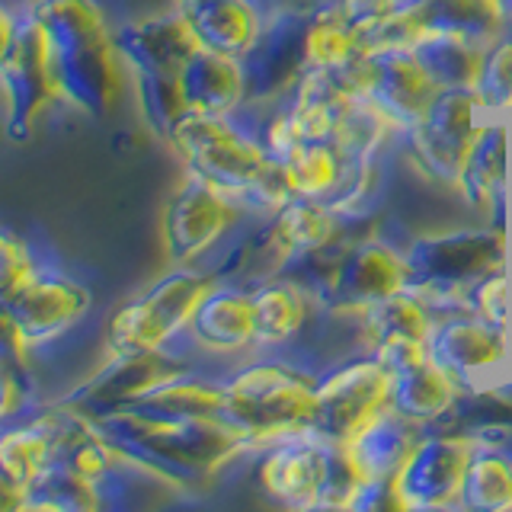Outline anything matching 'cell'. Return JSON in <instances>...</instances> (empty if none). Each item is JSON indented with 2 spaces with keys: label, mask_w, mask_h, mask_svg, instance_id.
Returning a JSON list of instances; mask_svg holds the SVG:
<instances>
[{
  "label": "cell",
  "mask_w": 512,
  "mask_h": 512,
  "mask_svg": "<svg viewBox=\"0 0 512 512\" xmlns=\"http://www.w3.org/2000/svg\"><path fill=\"white\" fill-rule=\"evenodd\" d=\"M237 218L240 208L231 196L199 176H186V183L170 196L160 221L167 260L173 266H196L218 247V240L234 228Z\"/></svg>",
  "instance_id": "cell-11"
},
{
  "label": "cell",
  "mask_w": 512,
  "mask_h": 512,
  "mask_svg": "<svg viewBox=\"0 0 512 512\" xmlns=\"http://www.w3.org/2000/svg\"><path fill=\"white\" fill-rule=\"evenodd\" d=\"M180 96L186 112L231 116L247 100L244 61L199 45L180 71Z\"/></svg>",
  "instance_id": "cell-21"
},
{
  "label": "cell",
  "mask_w": 512,
  "mask_h": 512,
  "mask_svg": "<svg viewBox=\"0 0 512 512\" xmlns=\"http://www.w3.org/2000/svg\"><path fill=\"white\" fill-rule=\"evenodd\" d=\"M391 128H394V122L384 116L375 103H368L365 96H359V100H352L340 116H336L330 144L340 151L343 160L346 157L365 160L384 141V135H388Z\"/></svg>",
  "instance_id": "cell-34"
},
{
  "label": "cell",
  "mask_w": 512,
  "mask_h": 512,
  "mask_svg": "<svg viewBox=\"0 0 512 512\" xmlns=\"http://www.w3.org/2000/svg\"><path fill=\"white\" fill-rule=\"evenodd\" d=\"M128 407L167 416H224V381H212L189 372V368H180V372L154 384L148 394Z\"/></svg>",
  "instance_id": "cell-28"
},
{
  "label": "cell",
  "mask_w": 512,
  "mask_h": 512,
  "mask_svg": "<svg viewBox=\"0 0 512 512\" xmlns=\"http://www.w3.org/2000/svg\"><path fill=\"white\" fill-rule=\"evenodd\" d=\"M58 445V404L0 423V512L23 509L26 493L52 464Z\"/></svg>",
  "instance_id": "cell-14"
},
{
  "label": "cell",
  "mask_w": 512,
  "mask_h": 512,
  "mask_svg": "<svg viewBox=\"0 0 512 512\" xmlns=\"http://www.w3.org/2000/svg\"><path fill=\"white\" fill-rule=\"evenodd\" d=\"M58 106L48 74L45 39L36 13H29L16 32L10 52L0 64V119H4V138L23 141L36 128V122L48 109Z\"/></svg>",
  "instance_id": "cell-9"
},
{
  "label": "cell",
  "mask_w": 512,
  "mask_h": 512,
  "mask_svg": "<svg viewBox=\"0 0 512 512\" xmlns=\"http://www.w3.org/2000/svg\"><path fill=\"white\" fill-rule=\"evenodd\" d=\"M362 317H365L362 330L368 333L372 346L381 343V340H388V336H410V340H426L429 343L432 320L426 314L423 298H416L410 288L378 301L375 308H368Z\"/></svg>",
  "instance_id": "cell-33"
},
{
  "label": "cell",
  "mask_w": 512,
  "mask_h": 512,
  "mask_svg": "<svg viewBox=\"0 0 512 512\" xmlns=\"http://www.w3.org/2000/svg\"><path fill=\"white\" fill-rule=\"evenodd\" d=\"M346 20L356 26V32L365 39L378 23H384L388 16L400 7V0H336Z\"/></svg>",
  "instance_id": "cell-39"
},
{
  "label": "cell",
  "mask_w": 512,
  "mask_h": 512,
  "mask_svg": "<svg viewBox=\"0 0 512 512\" xmlns=\"http://www.w3.org/2000/svg\"><path fill=\"white\" fill-rule=\"evenodd\" d=\"M509 167V128L506 122L493 119L480 125V132L471 144V154L455 176L461 196L477 208H493L506 186Z\"/></svg>",
  "instance_id": "cell-25"
},
{
  "label": "cell",
  "mask_w": 512,
  "mask_h": 512,
  "mask_svg": "<svg viewBox=\"0 0 512 512\" xmlns=\"http://www.w3.org/2000/svg\"><path fill=\"white\" fill-rule=\"evenodd\" d=\"M16 359H4L0 356V423L13 420V416L26 413L29 407V394L23 391V381L13 372Z\"/></svg>",
  "instance_id": "cell-40"
},
{
  "label": "cell",
  "mask_w": 512,
  "mask_h": 512,
  "mask_svg": "<svg viewBox=\"0 0 512 512\" xmlns=\"http://www.w3.org/2000/svg\"><path fill=\"white\" fill-rule=\"evenodd\" d=\"M429 356L458 384L493 372L506 359V330L490 327L480 317H455L432 327Z\"/></svg>",
  "instance_id": "cell-20"
},
{
  "label": "cell",
  "mask_w": 512,
  "mask_h": 512,
  "mask_svg": "<svg viewBox=\"0 0 512 512\" xmlns=\"http://www.w3.org/2000/svg\"><path fill=\"white\" fill-rule=\"evenodd\" d=\"M45 256V247L32 244L26 234L0 224V314L16 298V292L32 279V272L39 269Z\"/></svg>",
  "instance_id": "cell-36"
},
{
  "label": "cell",
  "mask_w": 512,
  "mask_h": 512,
  "mask_svg": "<svg viewBox=\"0 0 512 512\" xmlns=\"http://www.w3.org/2000/svg\"><path fill=\"white\" fill-rule=\"evenodd\" d=\"M42 26L58 106L106 116L119 103L125 68L100 0H32Z\"/></svg>",
  "instance_id": "cell-2"
},
{
  "label": "cell",
  "mask_w": 512,
  "mask_h": 512,
  "mask_svg": "<svg viewBox=\"0 0 512 512\" xmlns=\"http://www.w3.org/2000/svg\"><path fill=\"white\" fill-rule=\"evenodd\" d=\"M503 263L506 234L500 228L420 237L407 250L410 285L432 295L464 292V298H468L471 285L484 279L487 272L500 269Z\"/></svg>",
  "instance_id": "cell-8"
},
{
  "label": "cell",
  "mask_w": 512,
  "mask_h": 512,
  "mask_svg": "<svg viewBox=\"0 0 512 512\" xmlns=\"http://www.w3.org/2000/svg\"><path fill=\"white\" fill-rule=\"evenodd\" d=\"M336 218H340V212H336L333 205L298 196L288 202L282 212H276L266 247L276 253L279 260H304V256H314L336 237Z\"/></svg>",
  "instance_id": "cell-23"
},
{
  "label": "cell",
  "mask_w": 512,
  "mask_h": 512,
  "mask_svg": "<svg viewBox=\"0 0 512 512\" xmlns=\"http://www.w3.org/2000/svg\"><path fill=\"white\" fill-rule=\"evenodd\" d=\"M458 394V381L445 368L426 356L391 375V407L416 423H429L442 416Z\"/></svg>",
  "instance_id": "cell-27"
},
{
  "label": "cell",
  "mask_w": 512,
  "mask_h": 512,
  "mask_svg": "<svg viewBox=\"0 0 512 512\" xmlns=\"http://www.w3.org/2000/svg\"><path fill=\"white\" fill-rule=\"evenodd\" d=\"M330 442L317 439L314 432H298L266 445V455L256 468L260 487L282 506L314 509L324 506L330 480Z\"/></svg>",
  "instance_id": "cell-15"
},
{
  "label": "cell",
  "mask_w": 512,
  "mask_h": 512,
  "mask_svg": "<svg viewBox=\"0 0 512 512\" xmlns=\"http://www.w3.org/2000/svg\"><path fill=\"white\" fill-rule=\"evenodd\" d=\"M359 48H362V36L343 16L336 0L308 13V26H304V55H308V68L340 64L356 55Z\"/></svg>",
  "instance_id": "cell-31"
},
{
  "label": "cell",
  "mask_w": 512,
  "mask_h": 512,
  "mask_svg": "<svg viewBox=\"0 0 512 512\" xmlns=\"http://www.w3.org/2000/svg\"><path fill=\"white\" fill-rule=\"evenodd\" d=\"M407 10L420 32H452V36L490 45L500 39L506 13L487 0H407Z\"/></svg>",
  "instance_id": "cell-26"
},
{
  "label": "cell",
  "mask_w": 512,
  "mask_h": 512,
  "mask_svg": "<svg viewBox=\"0 0 512 512\" xmlns=\"http://www.w3.org/2000/svg\"><path fill=\"white\" fill-rule=\"evenodd\" d=\"M298 196L324 199L330 189H336L343 173V157L330 141H301L298 148L282 157Z\"/></svg>",
  "instance_id": "cell-35"
},
{
  "label": "cell",
  "mask_w": 512,
  "mask_h": 512,
  "mask_svg": "<svg viewBox=\"0 0 512 512\" xmlns=\"http://www.w3.org/2000/svg\"><path fill=\"white\" fill-rule=\"evenodd\" d=\"M468 301L474 304L480 320H487L490 327L509 330V282H506L503 266L487 272L484 279H477L468 292Z\"/></svg>",
  "instance_id": "cell-38"
},
{
  "label": "cell",
  "mask_w": 512,
  "mask_h": 512,
  "mask_svg": "<svg viewBox=\"0 0 512 512\" xmlns=\"http://www.w3.org/2000/svg\"><path fill=\"white\" fill-rule=\"evenodd\" d=\"M167 141L183 157L189 176H199L208 186L221 189L237 205L269 160L263 141H256L240 125H234L231 116L183 112L170 125Z\"/></svg>",
  "instance_id": "cell-6"
},
{
  "label": "cell",
  "mask_w": 512,
  "mask_h": 512,
  "mask_svg": "<svg viewBox=\"0 0 512 512\" xmlns=\"http://www.w3.org/2000/svg\"><path fill=\"white\" fill-rule=\"evenodd\" d=\"M461 506L480 512L512 509V458L493 448H474L461 484Z\"/></svg>",
  "instance_id": "cell-32"
},
{
  "label": "cell",
  "mask_w": 512,
  "mask_h": 512,
  "mask_svg": "<svg viewBox=\"0 0 512 512\" xmlns=\"http://www.w3.org/2000/svg\"><path fill=\"white\" fill-rule=\"evenodd\" d=\"M0 138H4V119H0Z\"/></svg>",
  "instance_id": "cell-43"
},
{
  "label": "cell",
  "mask_w": 512,
  "mask_h": 512,
  "mask_svg": "<svg viewBox=\"0 0 512 512\" xmlns=\"http://www.w3.org/2000/svg\"><path fill=\"white\" fill-rule=\"evenodd\" d=\"M474 93L480 106L493 112V116L512 112V36H500L484 48Z\"/></svg>",
  "instance_id": "cell-37"
},
{
  "label": "cell",
  "mask_w": 512,
  "mask_h": 512,
  "mask_svg": "<svg viewBox=\"0 0 512 512\" xmlns=\"http://www.w3.org/2000/svg\"><path fill=\"white\" fill-rule=\"evenodd\" d=\"M180 343H189L208 356H234L253 346V301L250 292L231 285H212L199 301ZM176 356V349H173Z\"/></svg>",
  "instance_id": "cell-19"
},
{
  "label": "cell",
  "mask_w": 512,
  "mask_h": 512,
  "mask_svg": "<svg viewBox=\"0 0 512 512\" xmlns=\"http://www.w3.org/2000/svg\"><path fill=\"white\" fill-rule=\"evenodd\" d=\"M29 4L32 0H0V64H4L16 32H20V26L26 20Z\"/></svg>",
  "instance_id": "cell-41"
},
{
  "label": "cell",
  "mask_w": 512,
  "mask_h": 512,
  "mask_svg": "<svg viewBox=\"0 0 512 512\" xmlns=\"http://www.w3.org/2000/svg\"><path fill=\"white\" fill-rule=\"evenodd\" d=\"M93 311V292L87 282L71 276L52 253L32 272V279L16 292L4 308V320L13 333L20 356H39V352L58 346L61 340L84 324Z\"/></svg>",
  "instance_id": "cell-7"
},
{
  "label": "cell",
  "mask_w": 512,
  "mask_h": 512,
  "mask_svg": "<svg viewBox=\"0 0 512 512\" xmlns=\"http://www.w3.org/2000/svg\"><path fill=\"white\" fill-rule=\"evenodd\" d=\"M484 48L487 45L452 36V32H426V36L416 39L410 52L423 61V68L439 87H474L480 61H484Z\"/></svg>",
  "instance_id": "cell-30"
},
{
  "label": "cell",
  "mask_w": 512,
  "mask_h": 512,
  "mask_svg": "<svg viewBox=\"0 0 512 512\" xmlns=\"http://www.w3.org/2000/svg\"><path fill=\"white\" fill-rule=\"evenodd\" d=\"M439 90L442 87L410 48H391V52L362 48V96L375 103L394 128H410Z\"/></svg>",
  "instance_id": "cell-16"
},
{
  "label": "cell",
  "mask_w": 512,
  "mask_h": 512,
  "mask_svg": "<svg viewBox=\"0 0 512 512\" xmlns=\"http://www.w3.org/2000/svg\"><path fill=\"white\" fill-rule=\"evenodd\" d=\"M186 16L205 48L234 58H244L266 26L263 7L256 0H212V4H202Z\"/></svg>",
  "instance_id": "cell-24"
},
{
  "label": "cell",
  "mask_w": 512,
  "mask_h": 512,
  "mask_svg": "<svg viewBox=\"0 0 512 512\" xmlns=\"http://www.w3.org/2000/svg\"><path fill=\"white\" fill-rule=\"evenodd\" d=\"M317 384L282 362H256L224 378V416L244 432L250 448L311 432Z\"/></svg>",
  "instance_id": "cell-4"
},
{
  "label": "cell",
  "mask_w": 512,
  "mask_h": 512,
  "mask_svg": "<svg viewBox=\"0 0 512 512\" xmlns=\"http://www.w3.org/2000/svg\"><path fill=\"white\" fill-rule=\"evenodd\" d=\"M215 279L196 266H173L164 279L125 301L106 327V359L138 356V352H170L180 346L183 333Z\"/></svg>",
  "instance_id": "cell-5"
},
{
  "label": "cell",
  "mask_w": 512,
  "mask_h": 512,
  "mask_svg": "<svg viewBox=\"0 0 512 512\" xmlns=\"http://www.w3.org/2000/svg\"><path fill=\"white\" fill-rule=\"evenodd\" d=\"M416 442H420V423L388 404L343 445L368 484V480H394Z\"/></svg>",
  "instance_id": "cell-22"
},
{
  "label": "cell",
  "mask_w": 512,
  "mask_h": 512,
  "mask_svg": "<svg viewBox=\"0 0 512 512\" xmlns=\"http://www.w3.org/2000/svg\"><path fill=\"white\" fill-rule=\"evenodd\" d=\"M304 26H308V16L288 10L263 26L256 45L240 58L247 71V100H256L263 93H282L298 84L301 74L308 71Z\"/></svg>",
  "instance_id": "cell-18"
},
{
  "label": "cell",
  "mask_w": 512,
  "mask_h": 512,
  "mask_svg": "<svg viewBox=\"0 0 512 512\" xmlns=\"http://www.w3.org/2000/svg\"><path fill=\"white\" fill-rule=\"evenodd\" d=\"M391 404V372L375 356L336 368L317 384L311 432L324 442H349Z\"/></svg>",
  "instance_id": "cell-10"
},
{
  "label": "cell",
  "mask_w": 512,
  "mask_h": 512,
  "mask_svg": "<svg viewBox=\"0 0 512 512\" xmlns=\"http://www.w3.org/2000/svg\"><path fill=\"white\" fill-rule=\"evenodd\" d=\"M199 45L202 42L196 39L183 10L148 16V20L128 23L116 32V52L125 74L135 77L144 119L164 138L170 125L186 112L180 96V71Z\"/></svg>",
  "instance_id": "cell-3"
},
{
  "label": "cell",
  "mask_w": 512,
  "mask_h": 512,
  "mask_svg": "<svg viewBox=\"0 0 512 512\" xmlns=\"http://www.w3.org/2000/svg\"><path fill=\"white\" fill-rule=\"evenodd\" d=\"M202 4H212V0H176V10H183V13H192L196 7Z\"/></svg>",
  "instance_id": "cell-42"
},
{
  "label": "cell",
  "mask_w": 512,
  "mask_h": 512,
  "mask_svg": "<svg viewBox=\"0 0 512 512\" xmlns=\"http://www.w3.org/2000/svg\"><path fill=\"white\" fill-rule=\"evenodd\" d=\"M90 420L128 461L170 487L202 484L250 448L247 436L228 416H167L141 407H116Z\"/></svg>",
  "instance_id": "cell-1"
},
{
  "label": "cell",
  "mask_w": 512,
  "mask_h": 512,
  "mask_svg": "<svg viewBox=\"0 0 512 512\" xmlns=\"http://www.w3.org/2000/svg\"><path fill=\"white\" fill-rule=\"evenodd\" d=\"M253 301V343L282 346L308 320V298L298 282H272L250 292Z\"/></svg>",
  "instance_id": "cell-29"
},
{
  "label": "cell",
  "mask_w": 512,
  "mask_h": 512,
  "mask_svg": "<svg viewBox=\"0 0 512 512\" xmlns=\"http://www.w3.org/2000/svg\"><path fill=\"white\" fill-rule=\"evenodd\" d=\"M474 442L464 436H420L394 477L400 509H442L461 503V484Z\"/></svg>",
  "instance_id": "cell-13"
},
{
  "label": "cell",
  "mask_w": 512,
  "mask_h": 512,
  "mask_svg": "<svg viewBox=\"0 0 512 512\" xmlns=\"http://www.w3.org/2000/svg\"><path fill=\"white\" fill-rule=\"evenodd\" d=\"M320 288L336 308H356L365 314L378 301L410 288L407 256H397L384 244H362L333 263Z\"/></svg>",
  "instance_id": "cell-17"
},
{
  "label": "cell",
  "mask_w": 512,
  "mask_h": 512,
  "mask_svg": "<svg viewBox=\"0 0 512 512\" xmlns=\"http://www.w3.org/2000/svg\"><path fill=\"white\" fill-rule=\"evenodd\" d=\"M480 106L474 87H442L432 96L429 109L416 119L407 132L416 160L442 180H455L464 157L480 132Z\"/></svg>",
  "instance_id": "cell-12"
}]
</instances>
